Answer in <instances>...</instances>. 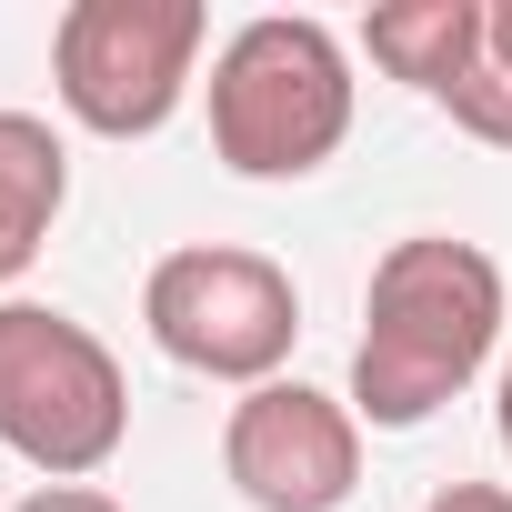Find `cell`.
Segmentation results:
<instances>
[{"label":"cell","instance_id":"6da1fadb","mask_svg":"<svg viewBox=\"0 0 512 512\" xmlns=\"http://www.w3.org/2000/svg\"><path fill=\"white\" fill-rule=\"evenodd\" d=\"M502 342V262L482 241L412 231L362 282V342H352V412L372 432H422Z\"/></svg>","mask_w":512,"mask_h":512},{"label":"cell","instance_id":"7a4b0ae2","mask_svg":"<svg viewBox=\"0 0 512 512\" xmlns=\"http://www.w3.org/2000/svg\"><path fill=\"white\" fill-rule=\"evenodd\" d=\"M352 141V51L312 11H262L211 51V161L241 181H312Z\"/></svg>","mask_w":512,"mask_h":512},{"label":"cell","instance_id":"3957f363","mask_svg":"<svg viewBox=\"0 0 512 512\" xmlns=\"http://www.w3.org/2000/svg\"><path fill=\"white\" fill-rule=\"evenodd\" d=\"M131 442V382L61 302H0V452L51 482H91Z\"/></svg>","mask_w":512,"mask_h":512},{"label":"cell","instance_id":"277c9868","mask_svg":"<svg viewBox=\"0 0 512 512\" xmlns=\"http://www.w3.org/2000/svg\"><path fill=\"white\" fill-rule=\"evenodd\" d=\"M141 322H151V342L181 372L262 392V382H282V362L302 342V292H292V272L272 262V251L181 241V251H161L151 282H141Z\"/></svg>","mask_w":512,"mask_h":512},{"label":"cell","instance_id":"5b68a950","mask_svg":"<svg viewBox=\"0 0 512 512\" xmlns=\"http://www.w3.org/2000/svg\"><path fill=\"white\" fill-rule=\"evenodd\" d=\"M201 0H71L51 31V91L91 141H151L201 71Z\"/></svg>","mask_w":512,"mask_h":512},{"label":"cell","instance_id":"8992f818","mask_svg":"<svg viewBox=\"0 0 512 512\" xmlns=\"http://www.w3.org/2000/svg\"><path fill=\"white\" fill-rule=\"evenodd\" d=\"M221 472L251 512H342L362 492V412L312 382H262L221 422Z\"/></svg>","mask_w":512,"mask_h":512},{"label":"cell","instance_id":"52a82bcc","mask_svg":"<svg viewBox=\"0 0 512 512\" xmlns=\"http://www.w3.org/2000/svg\"><path fill=\"white\" fill-rule=\"evenodd\" d=\"M71 201V141L41 111H0V292H11Z\"/></svg>","mask_w":512,"mask_h":512},{"label":"cell","instance_id":"ba28073f","mask_svg":"<svg viewBox=\"0 0 512 512\" xmlns=\"http://www.w3.org/2000/svg\"><path fill=\"white\" fill-rule=\"evenodd\" d=\"M362 51L392 81H412L422 101H452L472 51H482V0H392V11L362 21Z\"/></svg>","mask_w":512,"mask_h":512},{"label":"cell","instance_id":"9c48e42d","mask_svg":"<svg viewBox=\"0 0 512 512\" xmlns=\"http://www.w3.org/2000/svg\"><path fill=\"white\" fill-rule=\"evenodd\" d=\"M472 141H492V151H512V0H482V51H472V71H462V91L442 101Z\"/></svg>","mask_w":512,"mask_h":512},{"label":"cell","instance_id":"30bf717a","mask_svg":"<svg viewBox=\"0 0 512 512\" xmlns=\"http://www.w3.org/2000/svg\"><path fill=\"white\" fill-rule=\"evenodd\" d=\"M21 512H131L121 492H101V482H41Z\"/></svg>","mask_w":512,"mask_h":512},{"label":"cell","instance_id":"8fae6325","mask_svg":"<svg viewBox=\"0 0 512 512\" xmlns=\"http://www.w3.org/2000/svg\"><path fill=\"white\" fill-rule=\"evenodd\" d=\"M422 512H512V492H502V482H442Z\"/></svg>","mask_w":512,"mask_h":512},{"label":"cell","instance_id":"7c38bea8","mask_svg":"<svg viewBox=\"0 0 512 512\" xmlns=\"http://www.w3.org/2000/svg\"><path fill=\"white\" fill-rule=\"evenodd\" d=\"M492 432H502V462H512V362H502V392H492Z\"/></svg>","mask_w":512,"mask_h":512}]
</instances>
